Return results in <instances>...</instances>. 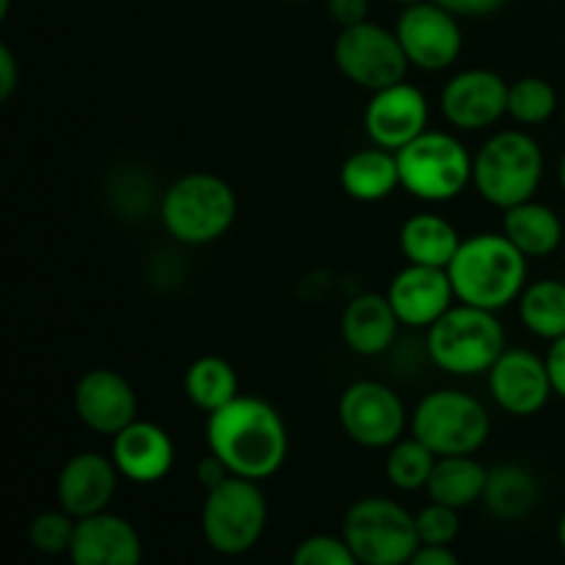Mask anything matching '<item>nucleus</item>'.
Segmentation results:
<instances>
[{
    "label": "nucleus",
    "instance_id": "f257e3e1",
    "mask_svg": "<svg viewBox=\"0 0 565 565\" xmlns=\"http://www.w3.org/2000/svg\"><path fill=\"white\" fill-rule=\"evenodd\" d=\"M207 450L221 458L230 475L246 480L274 478L290 456V430L279 408L257 395H237L204 425Z\"/></svg>",
    "mask_w": 565,
    "mask_h": 565
},
{
    "label": "nucleus",
    "instance_id": "f03ea898",
    "mask_svg": "<svg viewBox=\"0 0 565 565\" xmlns=\"http://www.w3.org/2000/svg\"><path fill=\"white\" fill-rule=\"evenodd\" d=\"M447 274L458 301L502 312L527 287L530 259L502 232H478L463 237Z\"/></svg>",
    "mask_w": 565,
    "mask_h": 565
},
{
    "label": "nucleus",
    "instance_id": "7ed1b4c3",
    "mask_svg": "<svg viewBox=\"0 0 565 565\" xmlns=\"http://www.w3.org/2000/svg\"><path fill=\"white\" fill-rule=\"evenodd\" d=\"M237 193L213 171H188L160 196V224L182 246H210L232 230Z\"/></svg>",
    "mask_w": 565,
    "mask_h": 565
},
{
    "label": "nucleus",
    "instance_id": "20e7f679",
    "mask_svg": "<svg viewBox=\"0 0 565 565\" xmlns=\"http://www.w3.org/2000/svg\"><path fill=\"white\" fill-rule=\"evenodd\" d=\"M544 149L527 130H497L472 160V188L486 204L511 210L530 202L544 182Z\"/></svg>",
    "mask_w": 565,
    "mask_h": 565
},
{
    "label": "nucleus",
    "instance_id": "39448f33",
    "mask_svg": "<svg viewBox=\"0 0 565 565\" xmlns=\"http://www.w3.org/2000/svg\"><path fill=\"white\" fill-rule=\"evenodd\" d=\"M505 348L508 337L500 312L469 307L461 301L425 331V351L430 362L441 373L456 379L489 375Z\"/></svg>",
    "mask_w": 565,
    "mask_h": 565
},
{
    "label": "nucleus",
    "instance_id": "423d86ee",
    "mask_svg": "<svg viewBox=\"0 0 565 565\" xmlns=\"http://www.w3.org/2000/svg\"><path fill=\"white\" fill-rule=\"evenodd\" d=\"M395 154L401 188L417 202L447 204L472 185L475 154L456 132L425 130Z\"/></svg>",
    "mask_w": 565,
    "mask_h": 565
},
{
    "label": "nucleus",
    "instance_id": "0eeeda50",
    "mask_svg": "<svg viewBox=\"0 0 565 565\" xmlns=\"http://www.w3.org/2000/svg\"><path fill=\"white\" fill-rule=\"evenodd\" d=\"M408 430L439 458L478 456L491 436V414L469 392L434 390L414 406Z\"/></svg>",
    "mask_w": 565,
    "mask_h": 565
},
{
    "label": "nucleus",
    "instance_id": "6e6552de",
    "mask_svg": "<svg viewBox=\"0 0 565 565\" xmlns=\"http://www.w3.org/2000/svg\"><path fill=\"white\" fill-rule=\"evenodd\" d=\"M342 539L362 565H406L417 555V519L390 497H362L342 519Z\"/></svg>",
    "mask_w": 565,
    "mask_h": 565
},
{
    "label": "nucleus",
    "instance_id": "1a4fd4ad",
    "mask_svg": "<svg viewBox=\"0 0 565 565\" xmlns=\"http://www.w3.org/2000/svg\"><path fill=\"white\" fill-rule=\"evenodd\" d=\"M268 527V500L257 480L230 478L207 491L202 505V533L210 550L237 557L259 544Z\"/></svg>",
    "mask_w": 565,
    "mask_h": 565
},
{
    "label": "nucleus",
    "instance_id": "9d476101",
    "mask_svg": "<svg viewBox=\"0 0 565 565\" xmlns=\"http://www.w3.org/2000/svg\"><path fill=\"white\" fill-rule=\"evenodd\" d=\"M334 64L345 81L367 88L370 94L406 81L412 66L395 28H384L373 20L340 28V36L334 39Z\"/></svg>",
    "mask_w": 565,
    "mask_h": 565
},
{
    "label": "nucleus",
    "instance_id": "9b49d317",
    "mask_svg": "<svg viewBox=\"0 0 565 565\" xmlns=\"http://www.w3.org/2000/svg\"><path fill=\"white\" fill-rule=\"evenodd\" d=\"M337 419L342 434L364 450H390L412 425V414L403 406L401 395L390 384L370 379L353 381L342 390Z\"/></svg>",
    "mask_w": 565,
    "mask_h": 565
},
{
    "label": "nucleus",
    "instance_id": "f8f14e48",
    "mask_svg": "<svg viewBox=\"0 0 565 565\" xmlns=\"http://www.w3.org/2000/svg\"><path fill=\"white\" fill-rule=\"evenodd\" d=\"M395 33L414 70L445 72L463 53L461 20L434 0L406 6L397 17Z\"/></svg>",
    "mask_w": 565,
    "mask_h": 565
},
{
    "label": "nucleus",
    "instance_id": "ddd939ff",
    "mask_svg": "<svg viewBox=\"0 0 565 565\" xmlns=\"http://www.w3.org/2000/svg\"><path fill=\"white\" fill-rule=\"evenodd\" d=\"M508 86L500 72L486 66L456 72L441 86V116L458 132L489 130L508 116Z\"/></svg>",
    "mask_w": 565,
    "mask_h": 565
},
{
    "label": "nucleus",
    "instance_id": "4468645a",
    "mask_svg": "<svg viewBox=\"0 0 565 565\" xmlns=\"http://www.w3.org/2000/svg\"><path fill=\"white\" fill-rule=\"evenodd\" d=\"M430 121V103L425 92L414 83H395L370 94L362 125L370 143L397 152L414 138L423 136Z\"/></svg>",
    "mask_w": 565,
    "mask_h": 565
},
{
    "label": "nucleus",
    "instance_id": "2eb2a0df",
    "mask_svg": "<svg viewBox=\"0 0 565 565\" xmlns=\"http://www.w3.org/2000/svg\"><path fill=\"white\" fill-rule=\"evenodd\" d=\"M486 379H489L491 401L519 419L541 414L555 395L546 359L527 348H505Z\"/></svg>",
    "mask_w": 565,
    "mask_h": 565
},
{
    "label": "nucleus",
    "instance_id": "dca6fc26",
    "mask_svg": "<svg viewBox=\"0 0 565 565\" xmlns=\"http://www.w3.org/2000/svg\"><path fill=\"white\" fill-rule=\"evenodd\" d=\"M75 414L92 434L114 439L138 419V395L130 381L110 367H94L77 379L72 392Z\"/></svg>",
    "mask_w": 565,
    "mask_h": 565
},
{
    "label": "nucleus",
    "instance_id": "f3484780",
    "mask_svg": "<svg viewBox=\"0 0 565 565\" xmlns=\"http://www.w3.org/2000/svg\"><path fill=\"white\" fill-rule=\"evenodd\" d=\"M119 480L121 475L110 456L94 450L77 452V456L66 458V463L61 467L58 480H55V500H58L61 511L81 522V519L108 511L116 489H119Z\"/></svg>",
    "mask_w": 565,
    "mask_h": 565
},
{
    "label": "nucleus",
    "instance_id": "a211bd4d",
    "mask_svg": "<svg viewBox=\"0 0 565 565\" xmlns=\"http://www.w3.org/2000/svg\"><path fill=\"white\" fill-rule=\"evenodd\" d=\"M386 298H390L401 326L425 331L458 303L450 274L445 268H425V265L408 263L406 268L392 276Z\"/></svg>",
    "mask_w": 565,
    "mask_h": 565
},
{
    "label": "nucleus",
    "instance_id": "6ab92c4d",
    "mask_svg": "<svg viewBox=\"0 0 565 565\" xmlns=\"http://www.w3.org/2000/svg\"><path fill=\"white\" fill-rule=\"evenodd\" d=\"M110 458L125 480L138 486L160 483L174 469L177 447L166 428L136 419L110 439Z\"/></svg>",
    "mask_w": 565,
    "mask_h": 565
},
{
    "label": "nucleus",
    "instance_id": "aec40b11",
    "mask_svg": "<svg viewBox=\"0 0 565 565\" xmlns=\"http://www.w3.org/2000/svg\"><path fill=\"white\" fill-rule=\"evenodd\" d=\"M66 555L72 565H141L143 544L125 516L105 511L77 522Z\"/></svg>",
    "mask_w": 565,
    "mask_h": 565
},
{
    "label": "nucleus",
    "instance_id": "412c9836",
    "mask_svg": "<svg viewBox=\"0 0 565 565\" xmlns=\"http://www.w3.org/2000/svg\"><path fill=\"white\" fill-rule=\"evenodd\" d=\"M397 331H401V320H397L386 292H362V296L351 298L342 309V342L356 356H384L395 345Z\"/></svg>",
    "mask_w": 565,
    "mask_h": 565
},
{
    "label": "nucleus",
    "instance_id": "4be33fe9",
    "mask_svg": "<svg viewBox=\"0 0 565 565\" xmlns=\"http://www.w3.org/2000/svg\"><path fill=\"white\" fill-rule=\"evenodd\" d=\"M463 237L439 213H414L408 215L397 232V246L408 265H425V268H450L452 257L461 248Z\"/></svg>",
    "mask_w": 565,
    "mask_h": 565
},
{
    "label": "nucleus",
    "instance_id": "5701e85b",
    "mask_svg": "<svg viewBox=\"0 0 565 565\" xmlns=\"http://www.w3.org/2000/svg\"><path fill=\"white\" fill-rule=\"evenodd\" d=\"M502 235L527 259H544L565 243V221L555 207L530 199L502 213Z\"/></svg>",
    "mask_w": 565,
    "mask_h": 565
},
{
    "label": "nucleus",
    "instance_id": "b1692460",
    "mask_svg": "<svg viewBox=\"0 0 565 565\" xmlns=\"http://www.w3.org/2000/svg\"><path fill=\"white\" fill-rule=\"evenodd\" d=\"M340 185L348 199L362 204H375L390 199L401 188V169L397 154L370 143L367 149H356L348 154L340 169Z\"/></svg>",
    "mask_w": 565,
    "mask_h": 565
},
{
    "label": "nucleus",
    "instance_id": "393cba45",
    "mask_svg": "<svg viewBox=\"0 0 565 565\" xmlns=\"http://www.w3.org/2000/svg\"><path fill=\"white\" fill-rule=\"evenodd\" d=\"M486 480H489V469L475 456H445L436 458L434 475L425 491L434 502L467 511L483 500Z\"/></svg>",
    "mask_w": 565,
    "mask_h": 565
},
{
    "label": "nucleus",
    "instance_id": "a878e982",
    "mask_svg": "<svg viewBox=\"0 0 565 565\" xmlns=\"http://www.w3.org/2000/svg\"><path fill=\"white\" fill-rule=\"evenodd\" d=\"M486 511L502 522H519L539 502V480L522 463H500L489 469L483 500Z\"/></svg>",
    "mask_w": 565,
    "mask_h": 565
},
{
    "label": "nucleus",
    "instance_id": "bb28decb",
    "mask_svg": "<svg viewBox=\"0 0 565 565\" xmlns=\"http://www.w3.org/2000/svg\"><path fill=\"white\" fill-rule=\"evenodd\" d=\"M182 390H185L191 406L204 414L218 412L226 403L235 401L237 395H243L235 367L226 359L215 356V353H207V356H199L196 362H191V367L185 370V379H182Z\"/></svg>",
    "mask_w": 565,
    "mask_h": 565
},
{
    "label": "nucleus",
    "instance_id": "cd10ccee",
    "mask_svg": "<svg viewBox=\"0 0 565 565\" xmlns=\"http://www.w3.org/2000/svg\"><path fill=\"white\" fill-rule=\"evenodd\" d=\"M519 320L533 337L555 342L565 337V281L539 279L527 281L516 301Z\"/></svg>",
    "mask_w": 565,
    "mask_h": 565
},
{
    "label": "nucleus",
    "instance_id": "c85d7f7f",
    "mask_svg": "<svg viewBox=\"0 0 565 565\" xmlns=\"http://www.w3.org/2000/svg\"><path fill=\"white\" fill-rule=\"evenodd\" d=\"M436 452L425 447L417 436H403L401 441L386 450L384 472L392 489L397 491H423L428 489V480L436 467Z\"/></svg>",
    "mask_w": 565,
    "mask_h": 565
},
{
    "label": "nucleus",
    "instance_id": "c756f323",
    "mask_svg": "<svg viewBox=\"0 0 565 565\" xmlns=\"http://www.w3.org/2000/svg\"><path fill=\"white\" fill-rule=\"evenodd\" d=\"M557 110V92L546 77L524 75L508 86V116L522 127H539Z\"/></svg>",
    "mask_w": 565,
    "mask_h": 565
},
{
    "label": "nucleus",
    "instance_id": "7c9ffc66",
    "mask_svg": "<svg viewBox=\"0 0 565 565\" xmlns=\"http://www.w3.org/2000/svg\"><path fill=\"white\" fill-rule=\"evenodd\" d=\"M77 519H72L70 513L55 508V511H42L31 519L28 524V541L33 544V550L42 552V555H64L70 552L72 539H75Z\"/></svg>",
    "mask_w": 565,
    "mask_h": 565
},
{
    "label": "nucleus",
    "instance_id": "2f4dec72",
    "mask_svg": "<svg viewBox=\"0 0 565 565\" xmlns=\"http://www.w3.org/2000/svg\"><path fill=\"white\" fill-rule=\"evenodd\" d=\"M417 519L419 544L423 546H450L461 533V511L430 500L428 505L414 513Z\"/></svg>",
    "mask_w": 565,
    "mask_h": 565
},
{
    "label": "nucleus",
    "instance_id": "473e14b6",
    "mask_svg": "<svg viewBox=\"0 0 565 565\" xmlns=\"http://www.w3.org/2000/svg\"><path fill=\"white\" fill-rule=\"evenodd\" d=\"M290 565H362L342 535H309L292 552Z\"/></svg>",
    "mask_w": 565,
    "mask_h": 565
},
{
    "label": "nucleus",
    "instance_id": "72a5a7b5",
    "mask_svg": "<svg viewBox=\"0 0 565 565\" xmlns=\"http://www.w3.org/2000/svg\"><path fill=\"white\" fill-rule=\"evenodd\" d=\"M441 9H447L450 14H456L458 20L461 17H469V20H480V17H491L497 11L505 9L508 0H434Z\"/></svg>",
    "mask_w": 565,
    "mask_h": 565
},
{
    "label": "nucleus",
    "instance_id": "f704fd0d",
    "mask_svg": "<svg viewBox=\"0 0 565 565\" xmlns=\"http://www.w3.org/2000/svg\"><path fill=\"white\" fill-rule=\"evenodd\" d=\"M326 6L340 28H353L370 20V0H326Z\"/></svg>",
    "mask_w": 565,
    "mask_h": 565
},
{
    "label": "nucleus",
    "instance_id": "c9c22d12",
    "mask_svg": "<svg viewBox=\"0 0 565 565\" xmlns=\"http://www.w3.org/2000/svg\"><path fill=\"white\" fill-rule=\"evenodd\" d=\"M546 370H550L552 390H555V397L565 401V337L561 340L550 342V351H546Z\"/></svg>",
    "mask_w": 565,
    "mask_h": 565
},
{
    "label": "nucleus",
    "instance_id": "e433bc0d",
    "mask_svg": "<svg viewBox=\"0 0 565 565\" xmlns=\"http://www.w3.org/2000/svg\"><path fill=\"white\" fill-rule=\"evenodd\" d=\"M230 478V469L221 463V458H215L213 452L207 450V456L202 458V461L196 463V480L204 486V489H215L218 483H224V480Z\"/></svg>",
    "mask_w": 565,
    "mask_h": 565
},
{
    "label": "nucleus",
    "instance_id": "4c0bfd02",
    "mask_svg": "<svg viewBox=\"0 0 565 565\" xmlns=\"http://www.w3.org/2000/svg\"><path fill=\"white\" fill-rule=\"evenodd\" d=\"M17 77H20V66H17L14 53L9 44H0V99H9L14 94Z\"/></svg>",
    "mask_w": 565,
    "mask_h": 565
},
{
    "label": "nucleus",
    "instance_id": "58836bf2",
    "mask_svg": "<svg viewBox=\"0 0 565 565\" xmlns=\"http://www.w3.org/2000/svg\"><path fill=\"white\" fill-rule=\"evenodd\" d=\"M406 565H461L450 546H419Z\"/></svg>",
    "mask_w": 565,
    "mask_h": 565
},
{
    "label": "nucleus",
    "instance_id": "ea45409f",
    "mask_svg": "<svg viewBox=\"0 0 565 565\" xmlns=\"http://www.w3.org/2000/svg\"><path fill=\"white\" fill-rule=\"evenodd\" d=\"M557 182H561V188H563V193H565V149H563L561 160H557Z\"/></svg>",
    "mask_w": 565,
    "mask_h": 565
},
{
    "label": "nucleus",
    "instance_id": "a19ab883",
    "mask_svg": "<svg viewBox=\"0 0 565 565\" xmlns=\"http://www.w3.org/2000/svg\"><path fill=\"white\" fill-rule=\"evenodd\" d=\"M557 541H561V550L565 552V511H563L561 522H557Z\"/></svg>",
    "mask_w": 565,
    "mask_h": 565
},
{
    "label": "nucleus",
    "instance_id": "79ce46f5",
    "mask_svg": "<svg viewBox=\"0 0 565 565\" xmlns=\"http://www.w3.org/2000/svg\"><path fill=\"white\" fill-rule=\"evenodd\" d=\"M390 3H397V6H403V9H406V6H414V3H423V0H390Z\"/></svg>",
    "mask_w": 565,
    "mask_h": 565
}]
</instances>
